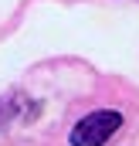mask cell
<instances>
[{
    "label": "cell",
    "instance_id": "6da1fadb",
    "mask_svg": "<svg viewBox=\"0 0 139 146\" xmlns=\"http://www.w3.org/2000/svg\"><path fill=\"white\" fill-rule=\"evenodd\" d=\"M119 126H122V115L112 112V109L88 112V115L78 119V126L71 129V146H102Z\"/></svg>",
    "mask_w": 139,
    "mask_h": 146
},
{
    "label": "cell",
    "instance_id": "7a4b0ae2",
    "mask_svg": "<svg viewBox=\"0 0 139 146\" xmlns=\"http://www.w3.org/2000/svg\"><path fill=\"white\" fill-rule=\"evenodd\" d=\"M0 115H3V109H0Z\"/></svg>",
    "mask_w": 139,
    "mask_h": 146
}]
</instances>
